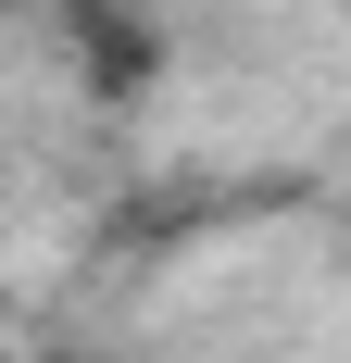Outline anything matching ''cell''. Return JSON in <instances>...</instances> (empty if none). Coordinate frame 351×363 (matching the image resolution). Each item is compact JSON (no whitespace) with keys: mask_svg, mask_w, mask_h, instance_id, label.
<instances>
[{"mask_svg":"<svg viewBox=\"0 0 351 363\" xmlns=\"http://www.w3.org/2000/svg\"><path fill=\"white\" fill-rule=\"evenodd\" d=\"M63 75L88 88V113H139L176 75V38L151 0H63Z\"/></svg>","mask_w":351,"mask_h":363,"instance_id":"1","label":"cell"}]
</instances>
